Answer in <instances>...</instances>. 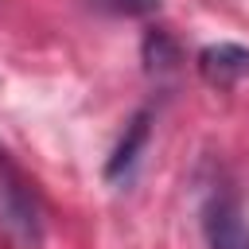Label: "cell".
Instances as JSON below:
<instances>
[{
  "mask_svg": "<svg viewBox=\"0 0 249 249\" xmlns=\"http://www.w3.org/2000/svg\"><path fill=\"white\" fill-rule=\"evenodd\" d=\"M0 226L19 249H39L43 241V210L31 179L8 160L0 148Z\"/></svg>",
  "mask_w": 249,
  "mask_h": 249,
  "instance_id": "1",
  "label": "cell"
},
{
  "mask_svg": "<svg viewBox=\"0 0 249 249\" xmlns=\"http://www.w3.org/2000/svg\"><path fill=\"white\" fill-rule=\"evenodd\" d=\"M202 233L206 249H249V222L241 214V202L226 191L210 195L202 206Z\"/></svg>",
  "mask_w": 249,
  "mask_h": 249,
  "instance_id": "2",
  "label": "cell"
},
{
  "mask_svg": "<svg viewBox=\"0 0 249 249\" xmlns=\"http://www.w3.org/2000/svg\"><path fill=\"white\" fill-rule=\"evenodd\" d=\"M198 74L210 86L230 89L241 78H249V51L241 43H210L198 51Z\"/></svg>",
  "mask_w": 249,
  "mask_h": 249,
  "instance_id": "3",
  "label": "cell"
},
{
  "mask_svg": "<svg viewBox=\"0 0 249 249\" xmlns=\"http://www.w3.org/2000/svg\"><path fill=\"white\" fill-rule=\"evenodd\" d=\"M144 140H148V113H136V117H132V124H128V136L117 144V152H113V160H109L105 175H109V179H121V175L136 163V152L144 148Z\"/></svg>",
  "mask_w": 249,
  "mask_h": 249,
  "instance_id": "4",
  "label": "cell"
},
{
  "mask_svg": "<svg viewBox=\"0 0 249 249\" xmlns=\"http://www.w3.org/2000/svg\"><path fill=\"white\" fill-rule=\"evenodd\" d=\"M101 4H109L113 12H124V16H152L160 8V0H101Z\"/></svg>",
  "mask_w": 249,
  "mask_h": 249,
  "instance_id": "5",
  "label": "cell"
}]
</instances>
